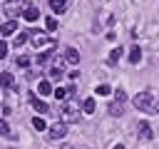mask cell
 I'll return each instance as SVG.
<instances>
[{
    "mask_svg": "<svg viewBox=\"0 0 159 149\" xmlns=\"http://www.w3.org/2000/svg\"><path fill=\"white\" fill-rule=\"evenodd\" d=\"M132 102H134V107L142 109V112H149V114H157V112H159V104L154 102L152 92H139V94H134Z\"/></svg>",
    "mask_w": 159,
    "mask_h": 149,
    "instance_id": "cell-1",
    "label": "cell"
},
{
    "mask_svg": "<svg viewBox=\"0 0 159 149\" xmlns=\"http://www.w3.org/2000/svg\"><path fill=\"white\" fill-rule=\"evenodd\" d=\"M25 5H27L25 0H5V5H2V12H5L10 20H15V17H17V15L25 10Z\"/></svg>",
    "mask_w": 159,
    "mask_h": 149,
    "instance_id": "cell-2",
    "label": "cell"
},
{
    "mask_svg": "<svg viewBox=\"0 0 159 149\" xmlns=\"http://www.w3.org/2000/svg\"><path fill=\"white\" fill-rule=\"evenodd\" d=\"M60 122H75V119H80V109H75V104H70V102H65V104H60Z\"/></svg>",
    "mask_w": 159,
    "mask_h": 149,
    "instance_id": "cell-3",
    "label": "cell"
},
{
    "mask_svg": "<svg viewBox=\"0 0 159 149\" xmlns=\"http://www.w3.org/2000/svg\"><path fill=\"white\" fill-rule=\"evenodd\" d=\"M67 134V124L65 122H55L52 127H47V137L50 139H62Z\"/></svg>",
    "mask_w": 159,
    "mask_h": 149,
    "instance_id": "cell-4",
    "label": "cell"
},
{
    "mask_svg": "<svg viewBox=\"0 0 159 149\" xmlns=\"http://www.w3.org/2000/svg\"><path fill=\"white\" fill-rule=\"evenodd\" d=\"M30 40H32V45L40 50V47H52V40L47 37V35H42V32H30Z\"/></svg>",
    "mask_w": 159,
    "mask_h": 149,
    "instance_id": "cell-5",
    "label": "cell"
},
{
    "mask_svg": "<svg viewBox=\"0 0 159 149\" xmlns=\"http://www.w3.org/2000/svg\"><path fill=\"white\" fill-rule=\"evenodd\" d=\"M22 17H25L27 22H35V20L40 17V7H37V5H25V10H22Z\"/></svg>",
    "mask_w": 159,
    "mask_h": 149,
    "instance_id": "cell-6",
    "label": "cell"
},
{
    "mask_svg": "<svg viewBox=\"0 0 159 149\" xmlns=\"http://www.w3.org/2000/svg\"><path fill=\"white\" fill-rule=\"evenodd\" d=\"M137 134H139V139H152V124L149 122H139L137 124Z\"/></svg>",
    "mask_w": 159,
    "mask_h": 149,
    "instance_id": "cell-7",
    "label": "cell"
},
{
    "mask_svg": "<svg viewBox=\"0 0 159 149\" xmlns=\"http://www.w3.org/2000/svg\"><path fill=\"white\" fill-rule=\"evenodd\" d=\"M47 74H50V79H62V74H65V70H62V62L57 60L55 65H50V72H47Z\"/></svg>",
    "mask_w": 159,
    "mask_h": 149,
    "instance_id": "cell-8",
    "label": "cell"
},
{
    "mask_svg": "<svg viewBox=\"0 0 159 149\" xmlns=\"http://www.w3.org/2000/svg\"><path fill=\"white\" fill-rule=\"evenodd\" d=\"M65 62L77 65V62H80V52H77L75 47H65Z\"/></svg>",
    "mask_w": 159,
    "mask_h": 149,
    "instance_id": "cell-9",
    "label": "cell"
},
{
    "mask_svg": "<svg viewBox=\"0 0 159 149\" xmlns=\"http://www.w3.org/2000/svg\"><path fill=\"white\" fill-rule=\"evenodd\" d=\"M15 30H17V22H15V20H7V22H2V25H0V35H5V37H7V35H12Z\"/></svg>",
    "mask_w": 159,
    "mask_h": 149,
    "instance_id": "cell-10",
    "label": "cell"
},
{
    "mask_svg": "<svg viewBox=\"0 0 159 149\" xmlns=\"http://www.w3.org/2000/svg\"><path fill=\"white\" fill-rule=\"evenodd\" d=\"M52 92H55V97H57V99L62 102V99H67V97H70V94L75 92V87H55Z\"/></svg>",
    "mask_w": 159,
    "mask_h": 149,
    "instance_id": "cell-11",
    "label": "cell"
},
{
    "mask_svg": "<svg viewBox=\"0 0 159 149\" xmlns=\"http://www.w3.org/2000/svg\"><path fill=\"white\" fill-rule=\"evenodd\" d=\"M30 102H32V107H35V109H37V112H40V114H45V112H50V107H47V104H45V102H40V99H37V97H35V94H32V97H30Z\"/></svg>",
    "mask_w": 159,
    "mask_h": 149,
    "instance_id": "cell-12",
    "label": "cell"
},
{
    "mask_svg": "<svg viewBox=\"0 0 159 149\" xmlns=\"http://www.w3.org/2000/svg\"><path fill=\"white\" fill-rule=\"evenodd\" d=\"M37 92L45 97V94H50L52 92V84H50V79H40V84H37Z\"/></svg>",
    "mask_w": 159,
    "mask_h": 149,
    "instance_id": "cell-13",
    "label": "cell"
},
{
    "mask_svg": "<svg viewBox=\"0 0 159 149\" xmlns=\"http://www.w3.org/2000/svg\"><path fill=\"white\" fill-rule=\"evenodd\" d=\"M50 7H52V12H65L67 2L65 0H50Z\"/></svg>",
    "mask_w": 159,
    "mask_h": 149,
    "instance_id": "cell-14",
    "label": "cell"
},
{
    "mask_svg": "<svg viewBox=\"0 0 159 149\" xmlns=\"http://www.w3.org/2000/svg\"><path fill=\"white\" fill-rule=\"evenodd\" d=\"M27 37H30V32H20V35H15V40H12V45H15V47H22V45L27 42Z\"/></svg>",
    "mask_w": 159,
    "mask_h": 149,
    "instance_id": "cell-15",
    "label": "cell"
},
{
    "mask_svg": "<svg viewBox=\"0 0 159 149\" xmlns=\"http://www.w3.org/2000/svg\"><path fill=\"white\" fill-rule=\"evenodd\" d=\"M139 60H142V50H139V47H132V50H129V62L137 65Z\"/></svg>",
    "mask_w": 159,
    "mask_h": 149,
    "instance_id": "cell-16",
    "label": "cell"
},
{
    "mask_svg": "<svg viewBox=\"0 0 159 149\" xmlns=\"http://www.w3.org/2000/svg\"><path fill=\"white\" fill-rule=\"evenodd\" d=\"M82 112H84V114H92V112H94V99H92V97H87V99L82 102Z\"/></svg>",
    "mask_w": 159,
    "mask_h": 149,
    "instance_id": "cell-17",
    "label": "cell"
},
{
    "mask_svg": "<svg viewBox=\"0 0 159 149\" xmlns=\"http://www.w3.org/2000/svg\"><path fill=\"white\" fill-rule=\"evenodd\" d=\"M107 109H109V114H112V117H119V114L124 112V109H122V102H112Z\"/></svg>",
    "mask_w": 159,
    "mask_h": 149,
    "instance_id": "cell-18",
    "label": "cell"
},
{
    "mask_svg": "<svg viewBox=\"0 0 159 149\" xmlns=\"http://www.w3.org/2000/svg\"><path fill=\"white\" fill-rule=\"evenodd\" d=\"M119 57H122V50L117 47V50H112V52H109V57H107V62H109V65H117V62H119Z\"/></svg>",
    "mask_w": 159,
    "mask_h": 149,
    "instance_id": "cell-19",
    "label": "cell"
},
{
    "mask_svg": "<svg viewBox=\"0 0 159 149\" xmlns=\"http://www.w3.org/2000/svg\"><path fill=\"white\" fill-rule=\"evenodd\" d=\"M0 84L2 87H12V72H2L0 74Z\"/></svg>",
    "mask_w": 159,
    "mask_h": 149,
    "instance_id": "cell-20",
    "label": "cell"
},
{
    "mask_svg": "<svg viewBox=\"0 0 159 149\" xmlns=\"http://www.w3.org/2000/svg\"><path fill=\"white\" fill-rule=\"evenodd\" d=\"M32 127H35L37 132H42V129H47V124H45V119H42V117H35V119H32Z\"/></svg>",
    "mask_w": 159,
    "mask_h": 149,
    "instance_id": "cell-21",
    "label": "cell"
},
{
    "mask_svg": "<svg viewBox=\"0 0 159 149\" xmlns=\"http://www.w3.org/2000/svg\"><path fill=\"white\" fill-rule=\"evenodd\" d=\"M0 134H2V137H12V129L7 127V122H5V119H0Z\"/></svg>",
    "mask_w": 159,
    "mask_h": 149,
    "instance_id": "cell-22",
    "label": "cell"
},
{
    "mask_svg": "<svg viewBox=\"0 0 159 149\" xmlns=\"http://www.w3.org/2000/svg\"><path fill=\"white\" fill-rule=\"evenodd\" d=\"M94 92H97V94H109V92H112V87H109V84H97V89H94Z\"/></svg>",
    "mask_w": 159,
    "mask_h": 149,
    "instance_id": "cell-23",
    "label": "cell"
},
{
    "mask_svg": "<svg viewBox=\"0 0 159 149\" xmlns=\"http://www.w3.org/2000/svg\"><path fill=\"white\" fill-rule=\"evenodd\" d=\"M127 99V92L124 89H114V102H124Z\"/></svg>",
    "mask_w": 159,
    "mask_h": 149,
    "instance_id": "cell-24",
    "label": "cell"
},
{
    "mask_svg": "<svg viewBox=\"0 0 159 149\" xmlns=\"http://www.w3.org/2000/svg\"><path fill=\"white\" fill-rule=\"evenodd\" d=\"M45 27H47V30H57V20H55V17H47V20H45Z\"/></svg>",
    "mask_w": 159,
    "mask_h": 149,
    "instance_id": "cell-25",
    "label": "cell"
},
{
    "mask_svg": "<svg viewBox=\"0 0 159 149\" xmlns=\"http://www.w3.org/2000/svg\"><path fill=\"white\" fill-rule=\"evenodd\" d=\"M27 65H30V57H25V55L17 57V67H27Z\"/></svg>",
    "mask_w": 159,
    "mask_h": 149,
    "instance_id": "cell-26",
    "label": "cell"
},
{
    "mask_svg": "<svg viewBox=\"0 0 159 149\" xmlns=\"http://www.w3.org/2000/svg\"><path fill=\"white\" fill-rule=\"evenodd\" d=\"M7 57V42H0V60Z\"/></svg>",
    "mask_w": 159,
    "mask_h": 149,
    "instance_id": "cell-27",
    "label": "cell"
},
{
    "mask_svg": "<svg viewBox=\"0 0 159 149\" xmlns=\"http://www.w3.org/2000/svg\"><path fill=\"white\" fill-rule=\"evenodd\" d=\"M112 149H124V147H122V144H114V147H112Z\"/></svg>",
    "mask_w": 159,
    "mask_h": 149,
    "instance_id": "cell-28",
    "label": "cell"
},
{
    "mask_svg": "<svg viewBox=\"0 0 159 149\" xmlns=\"http://www.w3.org/2000/svg\"><path fill=\"white\" fill-rule=\"evenodd\" d=\"M7 149H15V147H7Z\"/></svg>",
    "mask_w": 159,
    "mask_h": 149,
    "instance_id": "cell-29",
    "label": "cell"
},
{
    "mask_svg": "<svg viewBox=\"0 0 159 149\" xmlns=\"http://www.w3.org/2000/svg\"><path fill=\"white\" fill-rule=\"evenodd\" d=\"M65 2H67V0H65Z\"/></svg>",
    "mask_w": 159,
    "mask_h": 149,
    "instance_id": "cell-30",
    "label": "cell"
}]
</instances>
